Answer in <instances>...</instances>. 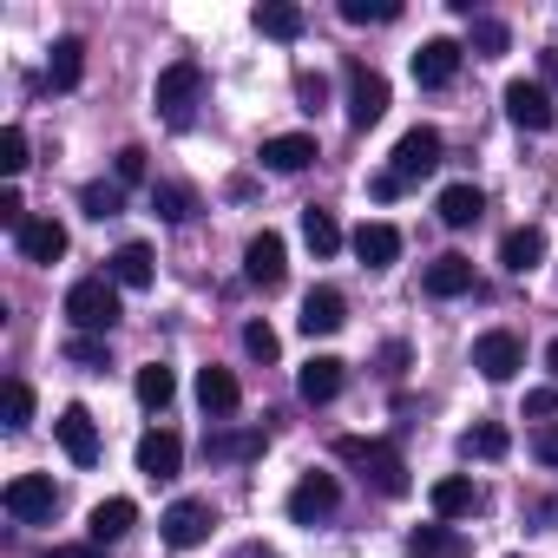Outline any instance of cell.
<instances>
[{
	"instance_id": "6da1fadb",
	"label": "cell",
	"mask_w": 558,
	"mask_h": 558,
	"mask_svg": "<svg viewBox=\"0 0 558 558\" xmlns=\"http://www.w3.org/2000/svg\"><path fill=\"white\" fill-rule=\"evenodd\" d=\"M336 453H342L349 466H362V480H368L381 499H408L414 480H408V460H401L388 440H355V434H349V440H336Z\"/></svg>"
},
{
	"instance_id": "7a4b0ae2",
	"label": "cell",
	"mask_w": 558,
	"mask_h": 558,
	"mask_svg": "<svg viewBox=\"0 0 558 558\" xmlns=\"http://www.w3.org/2000/svg\"><path fill=\"white\" fill-rule=\"evenodd\" d=\"M119 316L125 310H119V283H112V276H80V283L66 290V323L80 336H106Z\"/></svg>"
},
{
	"instance_id": "3957f363",
	"label": "cell",
	"mask_w": 558,
	"mask_h": 558,
	"mask_svg": "<svg viewBox=\"0 0 558 558\" xmlns=\"http://www.w3.org/2000/svg\"><path fill=\"white\" fill-rule=\"evenodd\" d=\"M197 99H204V66L197 60H171L158 73V86H151V106L165 112V125H191Z\"/></svg>"
},
{
	"instance_id": "277c9868",
	"label": "cell",
	"mask_w": 558,
	"mask_h": 558,
	"mask_svg": "<svg viewBox=\"0 0 558 558\" xmlns=\"http://www.w3.org/2000/svg\"><path fill=\"white\" fill-rule=\"evenodd\" d=\"M0 506H8L14 525H47V519L60 512V486H53L47 473H21V480H8Z\"/></svg>"
},
{
	"instance_id": "5b68a950",
	"label": "cell",
	"mask_w": 558,
	"mask_h": 558,
	"mask_svg": "<svg viewBox=\"0 0 558 558\" xmlns=\"http://www.w3.org/2000/svg\"><path fill=\"white\" fill-rule=\"evenodd\" d=\"M243 276L256 290H283V276H290V250H283V236L276 230H256L250 243H243Z\"/></svg>"
},
{
	"instance_id": "8992f818",
	"label": "cell",
	"mask_w": 558,
	"mask_h": 558,
	"mask_svg": "<svg viewBox=\"0 0 558 558\" xmlns=\"http://www.w3.org/2000/svg\"><path fill=\"white\" fill-rule=\"evenodd\" d=\"M381 119H388V80L368 73L362 60H349V125L368 132V125H381Z\"/></svg>"
},
{
	"instance_id": "52a82bcc",
	"label": "cell",
	"mask_w": 558,
	"mask_h": 558,
	"mask_svg": "<svg viewBox=\"0 0 558 558\" xmlns=\"http://www.w3.org/2000/svg\"><path fill=\"white\" fill-rule=\"evenodd\" d=\"M342 506V480L336 473H303L296 486H290V519L296 525H316V519H329Z\"/></svg>"
},
{
	"instance_id": "ba28073f",
	"label": "cell",
	"mask_w": 558,
	"mask_h": 558,
	"mask_svg": "<svg viewBox=\"0 0 558 558\" xmlns=\"http://www.w3.org/2000/svg\"><path fill=\"white\" fill-rule=\"evenodd\" d=\"M473 368H480L486 381H512V375L525 368V349H519V336H512V329H486V336L473 342Z\"/></svg>"
},
{
	"instance_id": "9c48e42d",
	"label": "cell",
	"mask_w": 558,
	"mask_h": 558,
	"mask_svg": "<svg viewBox=\"0 0 558 558\" xmlns=\"http://www.w3.org/2000/svg\"><path fill=\"white\" fill-rule=\"evenodd\" d=\"M210 506L204 499H171L165 506V519H158V532H165V545H178V551H191V545H204L210 538Z\"/></svg>"
},
{
	"instance_id": "30bf717a",
	"label": "cell",
	"mask_w": 558,
	"mask_h": 558,
	"mask_svg": "<svg viewBox=\"0 0 558 558\" xmlns=\"http://www.w3.org/2000/svg\"><path fill=\"white\" fill-rule=\"evenodd\" d=\"M434 165H440V132H434V125L401 132V145H395V165H388V171H395L401 184H414V178H427Z\"/></svg>"
},
{
	"instance_id": "8fae6325",
	"label": "cell",
	"mask_w": 558,
	"mask_h": 558,
	"mask_svg": "<svg viewBox=\"0 0 558 558\" xmlns=\"http://www.w3.org/2000/svg\"><path fill=\"white\" fill-rule=\"evenodd\" d=\"M506 119H512V125H525V132H551L558 106H551V93H545V86L512 80V86H506Z\"/></svg>"
},
{
	"instance_id": "7c38bea8",
	"label": "cell",
	"mask_w": 558,
	"mask_h": 558,
	"mask_svg": "<svg viewBox=\"0 0 558 558\" xmlns=\"http://www.w3.org/2000/svg\"><path fill=\"white\" fill-rule=\"evenodd\" d=\"M53 434H60V447H66V460H73V466H93V460H99V427H93V414H86L80 401H73V408H60Z\"/></svg>"
},
{
	"instance_id": "4fadbf2b",
	"label": "cell",
	"mask_w": 558,
	"mask_h": 558,
	"mask_svg": "<svg viewBox=\"0 0 558 558\" xmlns=\"http://www.w3.org/2000/svg\"><path fill=\"white\" fill-rule=\"evenodd\" d=\"M296 323H303V336H336V329L349 323V296L329 290V283H316V290L303 296V316H296Z\"/></svg>"
},
{
	"instance_id": "5bb4252c",
	"label": "cell",
	"mask_w": 558,
	"mask_h": 558,
	"mask_svg": "<svg viewBox=\"0 0 558 558\" xmlns=\"http://www.w3.org/2000/svg\"><path fill=\"white\" fill-rule=\"evenodd\" d=\"M342 381H349V362H336V355H310L303 375H296V395H303L310 408H323V401L342 395Z\"/></svg>"
},
{
	"instance_id": "9a60e30c",
	"label": "cell",
	"mask_w": 558,
	"mask_h": 558,
	"mask_svg": "<svg viewBox=\"0 0 558 558\" xmlns=\"http://www.w3.org/2000/svg\"><path fill=\"white\" fill-rule=\"evenodd\" d=\"M178 466H184V440H178L171 427H151V434L138 440V473H145V480H178Z\"/></svg>"
},
{
	"instance_id": "2e32d148",
	"label": "cell",
	"mask_w": 558,
	"mask_h": 558,
	"mask_svg": "<svg viewBox=\"0 0 558 558\" xmlns=\"http://www.w3.org/2000/svg\"><path fill=\"white\" fill-rule=\"evenodd\" d=\"M421 283H427V296H440V303H447V296H466V290H473V256H460V250L434 256Z\"/></svg>"
},
{
	"instance_id": "e0dca14e",
	"label": "cell",
	"mask_w": 558,
	"mask_h": 558,
	"mask_svg": "<svg viewBox=\"0 0 558 558\" xmlns=\"http://www.w3.org/2000/svg\"><path fill=\"white\" fill-rule=\"evenodd\" d=\"M453 73H460V40H421L414 86H453Z\"/></svg>"
},
{
	"instance_id": "ac0fdd59",
	"label": "cell",
	"mask_w": 558,
	"mask_h": 558,
	"mask_svg": "<svg viewBox=\"0 0 558 558\" xmlns=\"http://www.w3.org/2000/svg\"><path fill=\"white\" fill-rule=\"evenodd\" d=\"M14 243H21L27 263H60V256H66V223H60V217H27V230H21Z\"/></svg>"
},
{
	"instance_id": "d6986e66",
	"label": "cell",
	"mask_w": 558,
	"mask_h": 558,
	"mask_svg": "<svg viewBox=\"0 0 558 558\" xmlns=\"http://www.w3.org/2000/svg\"><path fill=\"white\" fill-rule=\"evenodd\" d=\"M263 165L269 171H310L316 165V132H283V138H263Z\"/></svg>"
},
{
	"instance_id": "ffe728a7",
	"label": "cell",
	"mask_w": 558,
	"mask_h": 558,
	"mask_svg": "<svg viewBox=\"0 0 558 558\" xmlns=\"http://www.w3.org/2000/svg\"><path fill=\"white\" fill-rule=\"evenodd\" d=\"M250 21H256V34H263V40H283V47H290V40H303V27H310V14H303V8H290V0H263Z\"/></svg>"
},
{
	"instance_id": "44dd1931",
	"label": "cell",
	"mask_w": 558,
	"mask_h": 558,
	"mask_svg": "<svg viewBox=\"0 0 558 558\" xmlns=\"http://www.w3.org/2000/svg\"><path fill=\"white\" fill-rule=\"evenodd\" d=\"M499 263H506L512 276L538 269V263H545V230H538V223H519V230H506V243H499Z\"/></svg>"
},
{
	"instance_id": "7402d4cb",
	"label": "cell",
	"mask_w": 558,
	"mask_h": 558,
	"mask_svg": "<svg viewBox=\"0 0 558 558\" xmlns=\"http://www.w3.org/2000/svg\"><path fill=\"white\" fill-rule=\"evenodd\" d=\"M236 401H243V388H236V375L230 368H197V408L204 414H236Z\"/></svg>"
},
{
	"instance_id": "603a6c76",
	"label": "cell",
	"mask_w": 558,
	"mask_h": 558,
	"mask_svg": "<svg viewBox=\"0 0 558 558\" xmlns=\"http://www.w3.org/2000/svg\"><path fill=\"white\" fill-rule=\"evenodd\" d=\"M132 525H138V506H132V499H99V506H93V519H86L93 545H119Z\"/></svg>"
},
{
	"instance_id": "cb8c5ba5",
	"label": "cell",
	"mask_w": 558,
	"mask_h": 558,
	"mask_svg": "<svg viewBox=\"0 0 558 558\" xmlns=\"http://www.w3.org/2000/svg\"><path fill=\"white\" fill-rule=\"evenodd\" d=\"M106 276H112L119 290H151V250L145 243H119L112 263H106Z\"/></svg>"
},
{
	"instance_id": "d4e9b609",
	"label": "cell",
	"mask_w": 558,
	"mask_h": 558,
	"mask_svg": "<svg viewBox=\"0 0 558 558\" xmlns=\"http://www.w3.org/2000/svg\"><path fill=\"white\" fill-rule=\"evenodd\" d=\"M80 80H86V40H73V34H66V40H53V60H47V86H53V93H73Z\"/></svg>"
},
{
	"instance_id": "484cf974",
	"label": "cell",
	"mask_w": 558,
	"mask_h": 558,
	"mask_svg": "<svg viewBox=\"0 0 558 558\" xmlns=\"http://www.w3.org/2000/svg\"><path fill=\"white\" fill-rule=\"evenodd\" d=\"M434 210H440V223H447V230H466V223H480L486 197H480V184H447Z\"/></svg>"
},
{
	"instance_id": "4316f807",
	"label": "cell",
	"mask_w": 558,
	"mask_h": 558,
	"mask_svg": "<svg viewBox=\"0 0 558 558\" xmlns=\"http://www.w3.org/2000/svg\"><path fill=\"white\" fill-rule=\"evenodd\" d=\"M355 256H362L368 269H388V263L401 256V230H395V223H362V230H355Z\"/></svg>"
},
{
	"instance_id": "83f0119b",
	"label": "cell",
	"mask_w": 558,
	"mask_h": 558,
	"mask_svg": "<svg viewBox=\"0 0 558 558\" xmlns=\"http://www.w3.org/2000/svg\"><path fill=\"white\" fill-rule=\"evenodd\" d=\"M480 506V486L466 480V473H447V480H434V512L440 519H466Z\"/></svg>"
},
{
	"instance_id": "f1b7e54d",
	"label": "cell",
	"mask_w": 558,
	"mask_h": 558,
	"mask_svg": "<svg viewBox=\"0 0 558 558\" xmlns=\"http://www.w3.org/2000/svg\"><path fill=\"white\" fill-rule=\"evenodd\" d=\"M408 545H414V558H466V538L453 525H414Z\"/></svg>"
},
{
	"instance_id": "f546056e",
	"label": "cell",
	"mask_w": 558,
	"mask_h": 558,
	"mask_svg": "<svg viewBox=\"0 0 558 558\" xmlns=\"http://www.w3.org/2000/svg\"><path fill=\"white\" fill-rule=\"evenodd\" d=\"M151 210H158L165 223H191V217H197V191H191V184H151Z\"/></svg>"
},
{
	"instance_id": "4dcf8cb0",
	"label": "cell",
	"mask_w": 558,
	"mask_h": 558,
	"mask_svg": "<svg viewBox=\"0 0 558 558\" xmlns=\"http://www.w3.org/2000/svg\"><path fill=\"white\" fill-rule=\"evenodd\" d=\"M80 210H86V217H99V223H106V217H119V210H125V184H119V178H112V184H106V178H93V184L80 191Z\"/></svg>"
},
{
	"instance_id": "1f68e13d",
	"label": "cell",
	"mask_w": 558,
	"mask_h": 558,
	"mask_svg": "<svg viewBox=\"0 0 558 558\" xmlns=\"http://www.w3.org/2000/svg\"><path fill=\"white\" fill-rule=\"evenodd\" d=\"M303 243H310L316 256H336V250H342V223H336L329 210L310 204V210H303Z\"/></svg>"
},
{
	"instance_id": "d6a6232c",
	"label": "cell",
	"mask_w": 558,
	"mask_h": 558,
	"mask_svg": "<svg viewBox=\"0 0 558 558\" xmlns=\"http://www.w3.org/2000/svg\"><path fill=\"white\" fill-rule=\"evenodd\" d=\"M171 395H178V375H171V368H158V362H151V368H138V401H145L151 414H165V408H171Z\"/></svg>"
},
{
	"instance_id": "836d02e7",
	"label": "cell",
	"mask_w": 558,
	"mask_h": 558,
	"mask_svg": "<svg viewBox=\"0 0 558 558\" xmlns=\"http://www.w3.org/2000/svg\"><path fill=\"white\" fill-rule=\"evenodd\" d=\"M263 453V434H210L204 440V460H256Z\"/></svg>"
},
{
	"instance_id": "e575fe53",
	"label": "cell",
	"mask_w": 558,
	"mask_h": 558,
	"mask_svg": "<svg viewBox=\"0 0 558 558\" xmlns=\"http://www.w3.org/2000/svg\"><path fill=\"white\" fill-rule=\"evenodd\" d=\"M342 21H349V27H381V21H401V0H342Z\"/></svg>"
},
{
	"instance_id": "d590c367",
	"label": "cell",
	"mask_w": 558,
	"mask_h": 558,
	"mask_svg": "<svg viewBox=\"0 0 558 558\" xmlns=\"http://www.w3.org/2000/svg\"><path fill=\"white\" fill-rule=\"evenodd\" d=\"M460 447H466V453H473V460H499V453H506V447H512V434H506V427H499V421H486V427H473V434H466V440H460Z\"/></svg>"
},
{
	"instance_id": "8d00e7d4",
	"label": "cell",
	"mask_w": 558,
	"mask_h": 558,
	"mask_svg": "<svg viewBox=\"0 0 558 558\" xmlns=\"http://www.w3.org/2000/svg\"><path fill=\"white\" fill-rule=\"evenodd\" d=\"M0 171H8V178L27 171V125H8V132H0Z\"/></svg>"
},
{
	"instance_id": "74e56055",
	"label": "cell",
	"mask_w": 558,
	"mask_h": 558,
	"mask_svg": "<svg viewBox=\"0 0 558 558\" xmlns=\"http://www.w3.org/2000/svg\"><path fill=\"white\" fill-rule=\"evenodd\" d=\"M506 47H512L506 21H473V53H480V60H499Z\"/></svg>"
},
{
	"instance_id": "f35d334b",
	"label": "cell",
	"mask_w": 558,
	"mask_h": 558,
	"mask_svg": "<svg viewBox=\"0 0 558 558\" xmlns=\"http://www.w3.org/2000/svg\"><path fill=\"white\" fill-rule=\"evenodd\" d=\"M34 421V388L27 381H8V434H21Z\"/></svg>"
},
{
	"instance_id": "ab89813d",
	"label": "cell",
	"mask_w": 558,
	"mask_h": 558,
	"mask_svg": "<svg viewBox=\"0 0 558 558\" xmlns=\"http://www.w3.org/2000/svg\"><path fill=\"white\" fill-rule=\"evenodd\" d=\"M243 349H250L256 362H276V329H269V323H243Z\"/></svg>"
},
{
	"instance_id": "60d3db41",
	"label": "cell",
	"mask_w": 558,
	"mask_h": 558,
	"mask_svg": "<svg viewBox=\"0 0 558 558\" xmlns=\"http://www.w3.org/2000/svg\"><path fill=\"white\" fill-rule=\"evenodd\" d=\"M66 362H73V368H106V342L73 336V342H66Z\"/></svg>"
},
{
	"instance_id": "b9f144b4",
	"label": "cell",
	"mask_w": 558,
	"mask_h": 558,
	"mask_svg": "<svg viewBox=\"0 0 558 558\" xmlns=\"http://www.w3.org/2000/svg\"><path fill=\"white\" fill-rule=\"evenodd\" d=\"M112 178H119V184H138V178H145V145H125V151L112 158Z\"/></svg>"
},
{
	"instance_id": "7bdbcfd3",
	"label": "cell",
	"mask_w": 558,
	"mask_h": 558,
	"mask_svg": "<svg viewBox=\"0 0 558 558\" xmlns=\"http://www.w3.org/2000/svg\"><path fill=\"white\" fill-rule=\"evenodd\" d=\"M0 223H8L14 236L27 230V204H21V191H14V184H8V191H0Z\"/></svg>"
},
{
	"instance_id": "ee69618b",
	"label": "cell",
	"mask_w": 558,
	"mask_h": 558,
	"mask_svg": "<svg viewBox=\"0 0 558 558\" xmlns=\"http://www.w3.org/2000/svg\"><path fill=\"white\" fill-rule=\"evenodd\" d=\"M525 414H532V421H551V414H558V388H532V395H525Z\"/></svg>"
},
{
	"instance_id": "f6af8a7d",
	"label": "cell",
	"mask_w": 558,
	"mask_h": 558,
	"mask_svg": "<svg viewBox=\"0 0 558 558\" xmlns=\"http://www.w3.org/2000/svg\"><path fill=\"white\" fill-rule=\"evenodd\" d=\"M532 453H538V466H558V421H545V427H538Z\"/></svg>"
},
{
	"instance_id": "bcb514c9",
	"label": "cell",
	"mask_w": 558,
	"mask_h": 558,
	"mask_svg": "<svg viewBox=\"0 0 558 558\" xmlns=\"http://www.w3.org/2000/svg\"><path fill=\"white\" fill-rule=\"evenodd\" d=\"M296 99L316 112V106H323V80H316V73H303V80H296Z\"/></svg>"
},
{
	"instance_id": "7dc6e473",
	"label": "cell",
	"mask_w": 558,
	"mask_h": 558,
	"mask_svg": "<svg viewBox=\"0 0 558 558\" xmlns=\"http://www.w3.org/2000/svg\"><path fill=\"white\" fill-rule=\"evenodd\" d=\"M47 558H106V545H53Z\"/></svg>"
},
{
	"instance_id": "c3c4849f",
	"label": "cell",
	"mask_w": 558,
	"mask_h": 558,
	"mask_svg": "<svg viewBox=\"0 0 558 558\" xmlns=\"http://www.w3.org/2000/svg\"><path fill=\"white\" fill-rule=\"evenodd\" d=\"M381 368H388V375H401V368H408V349H401V342H388V349H381Z\"/></svg>"
},
{
	"instance_id": "681fc988",
	"label": "cell",
	"mask_w": 558,
	"mask_h": 558,
	"mask_svg": "<svg viewBox=\"0 0 558 558\" xmlns=\"http://www.w3.org/2000/svg\"><path fill=\"white\" fill-rule=\"evenodd\" d=\"M368 191H375V197H381V204H388V197H395V191H401V178H395V171H381V178H375V184H368Z\"/></svg>"
},
{
	"instance_id": "f907efd6",
	"label": "cell",
	"mask_w": 558,
	"mask_h": 558,
	"mask_svg": "<svg viewBox=\"0 0 558 558\" xmlns=\"http://www.w3.org/2000/svg\"><path fill=\"white\" fill-rule=\"evenodd\" d=\"M236 558H276V551H269V545H243Z\"/></svg>"
},
{
	"instance_id": "816d5d0a",
	"label": "cell",
	"mask_w": 558,
	"mask_h": 558,
	"mask_svg": "<svg viewBox=\"0 0 558 558\" xmlns=\"http://www.w3.org/2000/svg\"><path fill=\"white\" fill-rule=\"evenodd\" d=\"M545 362H551V375H558V336H551V349H545Z\"/></svg>"
}]
</instances>
